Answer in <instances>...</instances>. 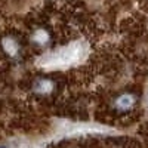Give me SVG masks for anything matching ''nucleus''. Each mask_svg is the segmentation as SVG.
<instances>
[{
  "instance_id": "obj_1",
  "label": "nucleus",
  "mask_w": 148,
  "mask_h": 148,
  "mask_svg": "<svg viewBox=\"0 0 148 148\" xmlns=\"http://www.w3.org/2000/svg\"><path fill=\"white\" fill-rule=\"evenodd\" d=\"M82 45H71L65 49H61V51L52 53L51 56H47V65H65L70 64L73 61H77L82 56Z\"/></svg>"
},
{
  "instance_id": "obj_2",
  "label": "nucleus",
  "mask_w": 148,
  "mask_h": 148,
  "mask_svg": "<svg viewBox=\"0 0 148 148\" xmlns=\"http://www.w3.org/2000/svg\"><path fill=\"white\" fill-rule=\"evenodd\" d=\"M135 104L133 95H121L119 99L116 101V107L119 110H130Z\"/></svg>"
},
{
  "instance_id": "obj_3",
  "label": "nucleus",
  "mask_w": 148,
  "mask_h": 148,
  "mask_svg": "<svg viewBox=\"0 0 148 148\" xmlns=\"http://www.w3.org/2000/svg\"><path fill=\"white\" fill-rule=\"evenodd\" d=\"M34 89H36L37 93H47L49 90L52 89V83L47 82V80H39V82L36 83Z\"/></svg>"
},
{
  "instance_id": "obj_4",
  "label": "nucleus",
  "mask_w": 148,
  "mask_h": 148,
  "mask_svg": "<svg viewBox=\"0 0 148 148\" xmlns=\"http://www.w3.org/2000/svg\"><path fill=\"white\" fill-rule=\"evenodd\" d=\"M3 46H5V49L9 52V53H12V55H15L16 52H18V46H16V43L12 40V39H5L3 40Z\"/></svg>"
},
{
  "instance_id": "obj_5",
  "label": "nucleus",
  "mask_w": 148,
  "mask_h": 148,
  "mask_svg": "<svg viewBox=\"0 0 148 148\" xmlns=\"http://www.w3.org/2000/svg\"><path fill=\"white\" fill-rule=\"evenodd\" d=\"M36 42L37 43H46L47 42V36H46V33L45 31H37V34H36Z\"/></svg>"
}]
</instances>
